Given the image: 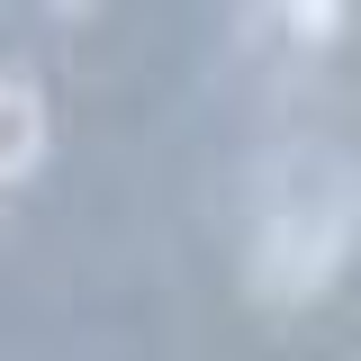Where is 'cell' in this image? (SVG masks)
Segmentation results:
<instances>
[{
	"label": "cell",
	"mask_w": 361,
	"mask_h": 361,
	"mask_svg": "<svg viewBox=\"0 0 361 361\" xmlns=\"http://www.w3.org/2000/svg\"><path fill=\"white\" fill-rule=\"evenodd\" d=\"M353 217H361L353 190L334 172H316V163H298L289 180H271L253 253H244V289L262 307H307L316 289L343 271V253H353Z\"/></svg>",
	"instance_id": "1"
},
{
	"label": "cell",
	"mask_w": 361,
	"mask_h": 361,
	"mask_svg": "<svg viewBox=\"0 0 361 361\" xmlns=\"http://www.w3.org/2000/svg\"><path fill=\"white\" fill-rule=\"evenodd\" d=\"M45 145H54V127H45V90L18 82V73H0V180H27L45 163Z\"/></svg>",
	"instance_id": "2"
},
{
	"label": "cell",
	"mask_w": 361,
	"mask_h": 361,
	"mask_svg": "<svg viewBox=\"0 0 361 361\" xmlns=\"http://www.w3.org/2000/svg\"><path fill=\"white\" fill-rule=\"evenodd\" d=\"M271 27H289L298 45H334V37H343V9H334V0H280Z\"/></svg>",
	"instance_id": "3"
}]
</instances>
